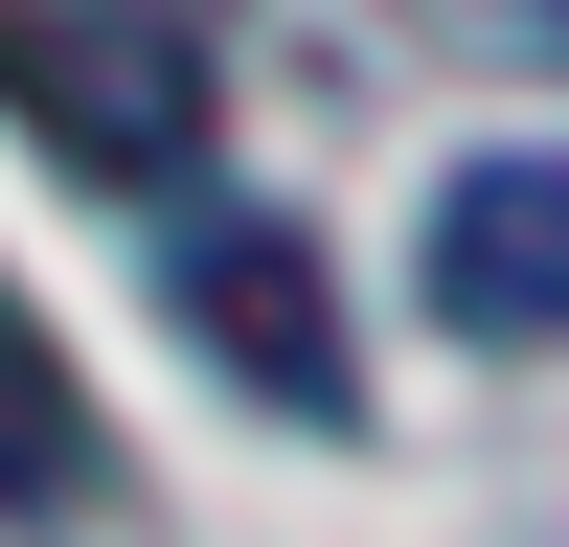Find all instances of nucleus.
<instances>
[{"label":"nucleus","mask_w":569,"mask_h":547,"mask_svg":"<svg viewBox=\"0 0 569 547\" xmlns=\"http://www.w3.org/2000/svg\"><path fill=\"white\" fill-rule=\"evenodd\" d=\"M0 91H23V137L69 182H182V160H206V46H182V23H23Z\"/></svg>","instance_id":"obj_1"},{"label":"nucleus","mask_w":569,"mask_h":547,"mask_svg":"<svg viewBox=\"0 0 569 547\" xmlns=\"http://www.w3.org/2000/svg\"><path fill=\"white\" fill-rule=\"evenodd\" d=\"M91 479H114V434H91V388H69V342H46V297L0 274V525H69Z\"/></svg>","instance_id":"obj_4"},{"label":"nucleus","mask_w":569,"mask_h":547,"mask_svg":"<svg viewBox=\"0 0 569 547\" xmlns=\"http://www.w3.org/2000/svg\"><path fill=\"white\" fill-rule=\"evenodd\" d=\"M410 274H433L456 342H569V160H456Z\"/></svg>","instance_id":"obj_3"},{"label":"nucleus","mask_w":569,"mask_h":547,"mask_svg":"<svg viewBox=\"0 0 569 547\" xmlns=\"http://www.w3.org/2000/svg\"><path fill=\"white\" fill-rule=\"evenodd\" d=\"M456 46H525V69H569V0H433Z\"/></svg>","instance_id":"obj_5"},{"label":"nucleus","mask_w":569,"mask_h":547,"mask_svg":"<svg viewBox=\"0 0 569 547\" xmlns=\"http://www.w3.org/2000/svg\"><path fill=\"white\" fill-rule=\"evenodd\" d=\"M160 297H182V342H206V365H251L297 434H342V319H319V251H297L273 206L182 228V251H160Z\"/></svg>","instance_id":"obj_2"}]
</instances>
